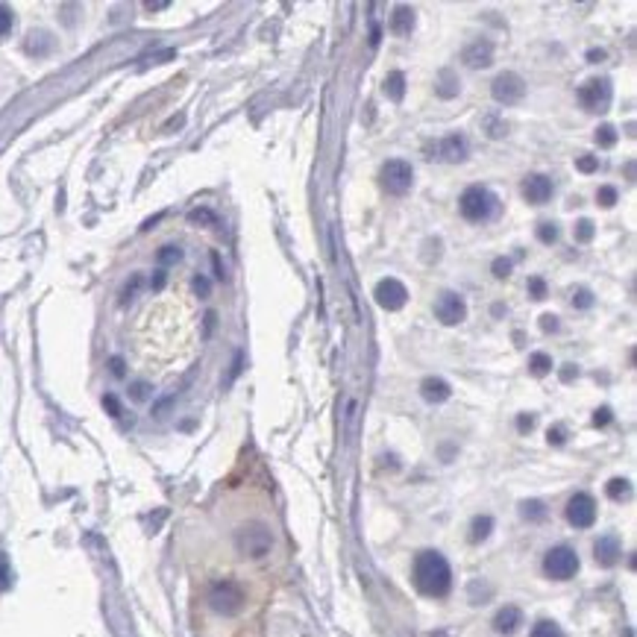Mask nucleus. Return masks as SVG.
I'll list each match as a JSON object with an SVG mask.
<instances>
[{"instance_id": "obj_31", "label": "nucleus", "mask_w": 637, "mask_h": 637, "mask_svg": "<svg viewBox=\"0 0 637 637\" xmlns=\"http://www.w3.org/2000/svg\"><path fill=\"white\" fill-rule=\"evenodd\" d=\"M576 167H578L582 174H593V171L599 167V159H597V156H582V159L576 162Z\"/></svg>"}, {"instance_id": "obj_32", "label": "nucleus", "mask_w": 637, "mask_h": 637, "mask_svg": "<svg viewBox=\"0 0 637 637\" xmlns=\"http://www.w3.org/2000/svg\"><path fill=\"white\" fill-rule=\"evenodd\" d=\"M485 123H488V135H490V138H500V135H505V130H508V123H505V121H497V118H488Z\"/></svg>"}, {"instance_id": "obj_2", "label": "nucleus", "mask_w": 637, "mask_h": 637, "mask_svg": "<svg viewBox=\"0 0 637 637\" xmlns=\"http://www.w3.org/2000/svg\"><path fill=\"white\" fill-rule=\"evenodd\" d=\"M235 544H238V552L253 561H262L271 555V549H273V534L271 529L264 526V523H247V526L238 532L235 537Z\"/></svg>"}, {"instance_id": "obj_36", "label": "nucleus", "mask_w": 637, "mask_h": 637, "mask_svg": "<svg viewBox=\"0 0 637 637\" xmlns=\"http://www.w3.org/2000/svg\"><path fill=\"white\" fill-rule=\"evenodd\" d=\"M188 220H191V223H197V220H206V223H218V218L211 215V211H206V209H194L191 215H188Z\"/></svg>"}, {"instance_id": "obj_20", "label": "nucleus", "mask_w": 637, "mask_h": 637, "mask_svg": "<svg viewBox=\"0 0 637 637\" xmlns=\"http://www.w3.org/2000/svg\"><path fill=\"white\" fill-rule=\"evenodd\" d=\"M490 529H493V517H476L473 523H470V541L473 544H479V541H485V537L490 534Z\"/></svg>"}, {"instance_id": "obj_8", "label": "nucleus", "mask_w": 637, "mask_h": 637, "mask_svg": "<svg viewBox=\"0 0 637 637\" xmlns=\"http://www.w3.org/2000/svg\"><path fill=\"white\" fill-rule=\"evenodd\" d=\"M567 523L576 529H590L597 523V500L590 493H576L567 502Z\"/></svg>"}, {"instance_id": "obj_41", "label": "nucleus", "mask_w": 637, "mask_h": 637, "mask_svg": "<svg viewBox=\"0 0 637 637\" xmlns=\"http://www.w3.org/2000/svg\"><path fill=\"white\" fill-rule=\"evenodd\" d=\"M103 405H106V408H109V412L115 414V417L121 414V408H118V403H115V396H106V400H103Z\"/></svg>"}, {"instance_id": "obj_16", "label": "nucleus", "mask_w": 637, "mask_h": 637, "mask_svg": "<svg viewBox=\"0 0 637 637\" xmlns=\"http://www.w3.org/2000/svg\"><path fill=\"white\" fill-rule=\"evenodd\" d=\"M420 394H423V400H426V403H447L452 391H449V385L444 379L429 376V379L420 382Z\"/></svg>"}, {"instance_id": "obj_30", "label": "nucleus", "mask_w": 637, "mask_h": 637, "mask_svg": "<svg viewBox=\"0 0 637 637\" xmlns=\"http://www.w3.org/2000/svg\"><path fill=\"white\" fill-rule=\"evenodd\" d=\"M573 306H576V308H590V306H593V294H590L587 288H578V291L573 294Z\"/></svg>"}, {"instance_id": "obj_13", "label": "nucleus", "mask_w": 637, "mask_h": 637, "mask_svg": "<svg viewBox=\"0 0 637 637\" xmlns=\"http://www.w3.org/2000/svg\"><path fill=\"white\" fill-rule=\"evenodd\" d=\"M593 552H597V561L602 564V567H611V564L620 561L622 546H620V541H617L614 534H605V537H599V541H597Z\"/></svg>"}, {"instance_id": "obj_4", "label": "nucleus", "mask_w": 637, "mask_h": 637, "mask_svg": "<svg viewBox=\"0 0 637 637\" xmlns=\"http://www.w3.org/2000/svg\"><path fill=\"white\" fill-rule=\"evenodd\" d=\"M461 215L467 220H488L493 215V206H497V197H493L488 188L473 186L461 194Z\"/></svg>"}, {"instance_id": "obj_12", "label": "nucleus", "mask_w": 637, "mask_h": 637, "mask_svg": "<svg viewBox=\"0 0 637 637\" xmlns=\"http://www.w3.org/2000/svg\"><path fill=\"white\" fill-rule=\"evenodd\" d=\"M523 194H526V200L529 203H546L549 197H552V179L549 177H541V174H534V177H526V182H523Z\"/></svg>"}, {"instance_id": "obj_35", "label": "nucleus", "mask_w": 637, "mask_h": 637, "mask_svg": "<svg viewBox=\"0 0 637 637\" xmlns=\"http://www.w3.org/2000/svg\"><path fill=\"white\" fill-rule=\"evenodd\" d=\"M130 394H133V400H147V396H150V385H147V382H135V385L130 388Z\"/></svg>"}, {"instance_id": "obj_19", "label": "nucleus", "mask_w": 637, "mask_h": 637, "mask_svg": "<svg viewBox=\"0 0 637 637\" xmlns=\"http://www.w3.org/2000/svg\"><path fill=\"white\" fill-rule=\"evenodd\" d=\"M385 94L391 97V100H403V97H405V74H403V70H394V74H388Z\"/></svg>"}, {"instance_id": "obj_34", "label": "nucleus", "mask_w": 637, "mask_h": 637, "mask_svg": "<svg viewBox=\"0 0 637 637\" xmlns=\"http://www.w3.org/2000/svg\"><path fill=\"white\" fill-rule=\"evenodd\" d=\"M12 30V9L0 3V36H6Z\"/></svg>"}, {"instance_id": "obj_25", "label": "nucleus", "mask_w": 637, "mask_h": 637, "mask_svg": "<svg viewBox=\"0 0 637 637\" xmlns=\"http://www.w3.org/2000/svg\"><path fill=\"white\" fill-rule=\"evenodd\" d=\"M544 514H546L544 502H537V500L523 502V517H526V520H544Z\"/></svg>"}, {"instance_id": "obj_6", "label": "nucleus", "mask_w": 637, "mask_h": 637, "mask_svg": "<svg viewBox=\"0 0 637 637\" xmlns=\"http://www.w3.org/2000/svg\"><path fill=\"white\" fill-rule=\"evenodd\" d=\"M412 182H414V171H412V165H408L405 159H391L382 165V188H385L388 194H405L408 188H412Z\"/></svg>"}, {"instance_id": "obj_15", "label": "nucleus", "mask_w": 637, "mask_h": 637, "mask_svg": "<svg viewBox=\"0 0 637 637\" xmlns=\"http://www.w3.org/2000/svg\"><path fill=\"white\" fill-rule=\"evenodd\" d=\"M520 626H523V611L517 605H505L502 611L493 617V629H497L500 634H514Z\"/></svg>"}, {"instance_id": "obj_1", "label": "nucleus", "mask_w": 637, "mask_h": 637, "mask_svg": "<svg viewBox=\"0 0 637 637\" xmlns=\"http://www.w3.org/2000/svg\"><path fill=\"white\" fill-rule=\"evenodd\" d=\"M414 585L423 597H435L441 599L449 593L452 587V570H449V561L435 549L420 552L414 558Z\"/></svg>"}, {"instance_id": "obj_28", "label": "nucleus", "mask_w": 637, "mask_h": 637, "mask_svg": "<svg viewBox=\"0 0 637 637\" xmlns=\"http://www.w3.org/2000/svg\"><path fill=\"white\" fill-rule=\"evenodd\" d=\"M182 259V250L179 247H162L159 250V262L162 264H177Z\"/></svg>"}, {"instance_id": "obj_39", "label": "nucleus", "mask_w": 637, "mask_h": 637, "mask_svg": "<svg viewBox=\"0 0 637 637\" xmlns=\"http://www.w3.org/2000/svg\"><path fill=\"white\" fill-rule=\"evenodd\" d=\"M194 288H197V294H200V297H209V279L206 276H197L194 279Z\"/></svg>"}, {"instance_id": "obj_33", "label": "nucleus", "mask_w": 637, "mask_h": 637, "mask_svg": "<svg viewBox=\"0 0 637 637\" xmlns=\"http://www.w3.org/2000/svg\"><path fill=\"white\" fill-rule=\"evenodd\" d=\"M493 276H497V279H508V276H511V262H508V259H497V262H493Z\"/></svg>"}, {"instance_id": "obj_22", "label": "nucleus", "mask_w": 637, "mask_h": 637, "mask_svg": "<svg viewBox=\"0 0 637 637\" xmlns=\"http://www.w3.org/2000/svg\"><path fill=\"white\" fill-rule=\"evenodd\" d=\"M529 367H532L534 376H546L552 370V359L546 356V352H534V356L529 359Z\"/></svg>"}, {"instance_id": "obj_47", "label": "nucleus", "mask_w": 637, "mask_h": 637, "mask_svg": "<svg viewBox=\"0 0 637 637\" xmlns=\"http://www.w3.org/2000/svg\"><path fill=\"white\" fill-rule=\"evenodd\" d=\"M532 423H534L532 417H520V429H523V432H526V429H532Z\"/></svg>"}, {"instance_id": "obj_37", "label": "nucleus", "mask_w": 637, "mask_h": 637, "mask_svg": "<svg viewBox=\"0 0 637 637\" xmlns=\"http://www.w3.org/2000/svg\"><path fill=\"white\" fill-rule=\"evenodd\" d=\"M529 291H532L534 300H544V297H546V282L544 279H532L529 282Z\"/></svg>"}, {"instance_id": "obj_43", "label": "nucleus", "mask_w": 637, "mask_h": 637, "mask_svg": "<svg viewBox=\"0 0 637 637\" xmlns=\"http://www.w3.org/2000/svg\"><path fill=\"white\" fill-rule=\"evenodd\" d=\"M6 585H9V573H6V564L0 561V590H3Z\"/></svg>"}, {"instance_id": "obj_10", "label": "nucleus", "mask_w": 637, "mask_h": 637, "mask_svg": "<svg viewBox=\"0 0 637 637\" xmlns=\"http://www.w3.org/2000/svg\"><path fill=\"white\" fill-rule=\"evenodd\" d=\"M578 100L587 112H605L611 103V82L608 80H590L587 86L578 89Z\"/></svg>"}, {"instance_id": "obj_29", "label": "nucleus", "mask_w": 637, "mask_h": 637, "mask_svg": "<svg viewBox=\"0 0 637 637\" xmlns=\"http://www.w3.org/2000/svg\"><path fill=\"white\" fill-rule=\"evenodd\" d=\"M593 238V223L585 218V220H578L576 223V241H590Z\"/></svg>"}, {"instance_id": "obj_24", "label": "nucleus", "mask_w": 637, "mask_h": 637, "mask_svg": "<svg viewBox=\"0 0 637 637\" xmlns=\"http://www.w3.org/2000/svg\"><path fill=\"white\" fill-rule=\"evenodd\" d=\"M597 144L599 147H614L617 144V130L611 123H605V126H599L597 130Z\"/></svg>"}, {"instance_id": "obj_21", "label": "nucleus", "mask_w": 637, "mask_h": 637, "mask_svg": "<svg viewBox=\"0 0 637 637\" xmlns=\"http://www.w3.org/2000/svg\"><path fill=\"white\" fill-rule=\"evenodd\" d=\"M605 490H608V497H611V500H626L631 493V485H629V479H611Z\"/></svg>"}, {"instance_id": "obj_9", "label": "nucleus", "mask_w": 637, "mask_h": 637, "mask_svg": "<svg viewBox=\"0 0 637 637\" xmlns=\"http://www.w3.org/2000/svg\"><path fill=\"white\" fill-rule=\"evenodd\" d=\"M373 297H376V303L385 308V311H400L405 306V300H408V288L403 285L400 279L388 276V279H382L379 285L373 288Z\"/></svg>"}, {"instance_id": "obj_46", "label": "nucleus", "mask_w": 637, "mask_h": 637, "mask_svg": "<svg viewBox=\"0 0 637 637\" xmlns=\"http://www.w3.org/2000/svg\"><path fill=\"white\" fill-rule=\"evenodd\" d=\"M587 59H590V62H597V59H605V53H602V50H590V53H587Z\"/></svg>"}, {"instance_id": "obj_27", "label": "nucleus", "mask_w": 637, "mask_h": 637, "mask_svg": "<svg viewBox=\"0 0 637 637\" xmlns=\"http://www.w3.org/2000/svg\"><path fill=\"white\" fill-rule=\"evenodd\" d=\"M597 200H599L605 209H611V206L617 203V188H611V186H602V188L597 191Z\"/></svg>"}, {"instance_id": "obj_40", "label": "nucleus", "mask_w": 637, "mask_h": 637, "mask_svg": "<svg viewBox=\"0 0 637 637\" xmlns=\"http://www.w3.org/2000/svg\"><path fill=\"white\" fill-rule=\"evenodd\" d=\"M608 420H611V412H608V408H599L597 417H593V423H597V426H605Z\"/></svg>"}, {"instance_id": "obj_14", "label": "nucleus", "mask_w": 637, "mask_h": 637, "mask_svg": "<svg viewBox=\"0 0 637 637\" xmlns=\"http://www.w3.org/2000/svg\"><path fill=\"white\" fill-rule=\"evenodd\" d=\"M461 59L470 68H488L493 62V45L490 41H473V45L464 50Z\"/></svg>"}, {"instance_id": "obj_45", "label": "nucleus", "mask_w": 637, "mask_h": 637, "mask_svg": "<svg viewBox=\"0 0 637 637\" xmlns=\"http://www.w3.org/2000/svg\"><path fill=\"white\" fill-rule=\"evenodd\" d=\"M549 441H555V444H561L564 437H561V429H549Z\"/></svg>"}, {"instance_id": "obj_17", "label": "nucleus", "mask_w": 637, "mask_h": 637, "mask_svg": "<svg viewBox=\"0 0 637 637\" xmlns=\"http://www.w3.org/2000/svg\"><path fill=\"white\" fill-rule=\"evenodd\" d=\"M441 156L447 162H461L467 159V138L464 135H447L441 141Z\"/></svg>"}, {"instance_id": "obj_11", "label": "nucleus", "mask_w": 637, "mask_h": 637, "mask_svg": "<svg viewBox=\"0 0 637 637\" xmlns=\"http://www.w3.org/2000/svg\"><path fill=\"white\" fill-rule=\"evenodd\" d=\"M435 315L441 323H447V327H456V323H461L467 317V303H464V297L458 294H441L437 297V303H435Z\"/></svg>"}, {"instance_id": "obj_7", "label": "nucleus", "mask_w": 637, "mask_h": 637, "mask_svg": "<svg viewBox=\"0 0 637 637\" xmlns=\"http://www.w3.org/2000/svg\"><path fill=\"white\" fill-rule=\"evenodd\" d=\"M490 94H493V100H497V103L511 106V103L523 100V94H526V82H523V77L514 74V70H505V74H500L497 80H493Z\"/></svg>"}, {"instance_id": "obj_5", "label": "nucleus", "mask_w": 637, "mask_h": 637, "mask_svg": "<svg viewBox=\"0 0 637 637\" xmlns=\"http://www.w3.org/2000/svg\"><path fill=\"white\" fill-rule=\"evenodd\" d=\"M544 573L549 578H555V582H567L578 573V555L570 549V546H555L546 552L544 558Z\"/></svg>"}, {"instance_id": "obj_3", "label": "nucleus", "mask_w": 637, "mask_h": 637, "mask_svg": "<svg viewBox=\"0 0 637 637\" xmlns=\"http://www.w3.org/2000/svg\"><path fill=\"white\" fill-rule=\"evenodd\" d=\"M209 605L215 614L223 617H232L244 608V590L238 587L235 582H215L209 590Z\"/></svg>"}, {"instance_id": "obj_26", "label": "nucleus", "mask_w": 637, "mask_h": 637, "mask_svg": "<svg viewBox=\"0 0 637 637\" xmlns=\"http://www.w3.org/2000/svg\"><path fill=\"white\" fill-rule=\"evenodd\" d=\"M537 238H541L544 244H552L558 238V226L555 223H541V226H537Z\"/></svg>"}, {"instance_id": "obj_42", "label": "nucleus", "mask_w": 637, "mask_h": 637, "mask_svg": "<svg viewBox=\"0 0 637 637\" xmlns=\"http://www.w3.org/2000/svg\"><path fill=\"white\" fill-rule=\"evenodd\" d=\"M109 364H112V373H115V376H123V373H126V370H123V361H121V359H112Z\"/></svg>"}, {"instance_id": "obj_44", "label": "nucleus", "mask_w": 637, "mask_h": 637, "mask_svg": "<svg viewBox=\"0 0 637 637\" xmlns=\"http://www.w3.org/2000/svg\"><path fill=\"white\" fill-rule=\"evenodd\" d=\"M165 285V271H156V276H153V288H162Z\"/></svg>"}, {"instance_id": "obj_18", "label": "nucleus", "mask_w": 637, "mask_h": 637, "mask_svg": "<svg viewBox=\"0 0 637 637\" xmlns=\"http://www.w3.org/2000/svg\"><path fill=\"white\" fill-rule=\"evenodd\" d=\"M412 27H414V12L408 6H396L394 15H391V33L408 36V33H412Z\"/></svg>"}, {"instance_id": "obj_23", "label": "nucleus", "mask_w": 637, "mask_h": 637, "mask_svg": "<svg viewBox=\"0 0 637 637\" xmlns=\"http://www.w3.org/2000/svg\"><path fill=\"white\" fill-rule=\"evenodd\" d=\"M532 637H564V631L558 629V622L541 620V622H537V626L532 629Z\"/></svg>"}, {"instance_id": "obj_38", "label": "nucleus", "mask_w": 637, "mask_h": 637, "mask_svg": "<svg viewBox=\"0 0 637 637\" xmlns=\"http://www.w3.org/2000/svg\"><path fill=\"white\" fill-rule=\"evenodd\" d=\"M541 329L544 332H558V317L555 315H544L541 317Z\"/></svg>"}]
</instances>
